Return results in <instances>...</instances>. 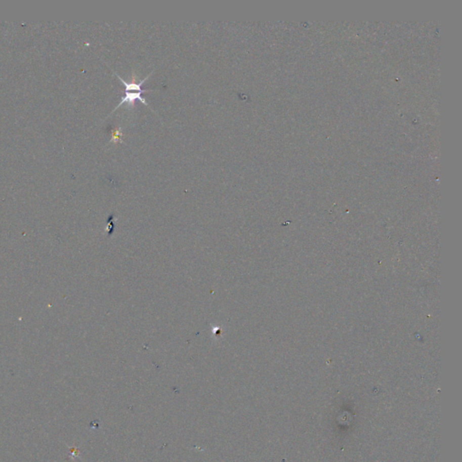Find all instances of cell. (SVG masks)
<instances>
[{"label":"cell","mask_w":462,"mask_h":462,"mask_svg":"<svg viewBox=\"0 0 462 462\" xmlns=\"http://www.w3.org/2000/svg\"><path fill=\"white\" fill-rule=\"evenodd\" d=\"M142 94H143V92H125V95L121 99L119 104L117 105V108H115V110H117V108H119V106L124 104V103L134 106L135 102L137 100H139L142 103H144V104L149 107V105L146 102L145 98H143Z\"/></svg>","instance_id":"cell-1"},{"label":"cell","mask_w":462,"mask_h":462,"mask_svg":"<svg viewBox=\"0 0 462 462\" xmlns=\"http://www.w3.org/2000/svg\"><path fill=\"white\" fill-rule=\"evenodd\" d=\"M111 141L114 142V143H117V142L122 141V131H121V129H117L114 133H113L112 138H111Z\"/></svg>","instance_id":"cell-2"}]
</instances>
